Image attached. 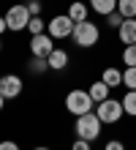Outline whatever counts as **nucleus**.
<instances>
[{
    "label": "nucleus",
    "instance_id": "nucleus-1",
    "mask_svg": "<svg viewBox=\"0 0 136 150\" xmlns=\"http://www.w3.org/2000/svg\"><path fill=\"white\" fill-rule=\"evenodd\" d=\"M101 128H104V123H101V117H98L95 112L79 115V117H76V126H74L76 137L79 139H87V142H93V139L101 137Z\"/></svg>",
    "mask_w": 136,
    "mask_h": 150
},
{
    "label": "nucleus",
    "instance_id": "nucleus-2",
    "mask_svg": "<svg viewBox=\"0 0 136 150\" xmlns=\"http://www.w3.org/2000/svg\"><path fill=\"white\" fill-rule=\"evenodd\" d=\"M71 38H74L76 47L90 49V47H95V44H98V38H101V30H98V25H95V22L85 19V22H76L74 36H71Z\"/></svg>",
    "mask_w": 136,
    "mask_h": 150
},
{
    "label": "nucleus",
    "instance_id": "nucleus-3",
    "mask_svg": "<svg viewBox=\"0 0 136 150\" xmlns=\"http://www.w3.org/2000/svg\"><path fill=\"white\" fill-rule=\"evenodd\" d=\"M93 98H90V93L87 90H71L68 96H66V109L74 115V117H79V115H87V112H93Z\"/></svg>",
    "mask_w": 136,
    "mask_h": 150
},
{
    "label": "nucleus",
    "instance_id": "nucleus-4",
    "mask_svg": "<svg viewBox=\"0 0 136 150\" xmlns=\"http://www.w3.org/2000/svg\"><path fill=\"white\" fill-rule=\"evenodd\" d=\"M74 28H76V22L68 14H57V16H52L47 22V33L52 38H71L74 36Z\"/></svg>",
    "mask_w": 136,
    "mask_h": 150
},
{
    "label": "nucleus",
    "instance_id": "nucleus-5",
    "mask_svg": "<svg viewBox=\"0 0 136 150\" xmlns=\"http://www.w3.org/2000/svg\"><path fill=\"white\" fill-rule=\"evenodd\" d=\"M95 115L101 117V123H104V126H112V123H117V120H120L123 115H125L123 101H117V98H106V101H101V104H98Z\"/></svg>",
    "mask_w": 136,
    "mask_h": 150
},
{
    "label": "nucleus",
    "instance_id": "nucleus-6",
    "mask_svg": "<svg viewBox=\"0 0 136 150\" xmlns=\"http://www.w3.org/2000/svg\"><path fill=\"white\" fill-rule=\"evenodd\" d=\"M33 19V14H30V8L27 6H11L6 11V22H8V30H27V25H30Z\"/></svg>",
    "mask_w": 136,
    "mask_h": 150
},
{
    "label": "nucleus",
    "instance_id": "nucleus-7",
    "mask_svg": "<svg viewBox=\"0 0 136 150\" xmlns=\"http://www.w3.org/2000/svg\"><path fill=\"white\" fill-rule=\"evenodd\" d=\"M30 52L33 57H49L54 52V38L49 36V33H38V36L30 38Z\"/></svg>",
    "mask_w": 136,
    "mask_h": 150
},
{
    "label": "nucleus",
    "instance_id": "nucleus-8",
    "mask_svg": "<svg viewBox=\"0 0 136 150\" xmlns=\"http://www.w3.org/2000/svg\"><path fill=\"white\" fill-rule=\"evenodd\" d=\"M22 79L16 74H8V76H0V93H3V98H16V96L22 93Z\"/></svg>",
    "mask_w": 136,
    "mask_h": 150
},
{
    "label": "nucleus",
    "instance_id": "nucleus-9",
    "mask_svg": "<svg viewBox=\"0 0 136 150\" xmlns=\"http://www.w3.org/2000/svg\"><path fill=\"white\" fill-rule=\"evenodd\" d=\"M117 30H120V41L125 47H128V44H136V16L133 19H123Z\"/></svg>",
    "mask_w": 136,
    "mask_h": 150
},
{
    "label": "nucleus",
    "instance_id": "nucleus-10",
    "mask_svg": "<svg viewBox=\"0 0 136 150\" xmlns=\"http://www.w3.org/2000/svg\"><path fill=\"white\" fill-rule=\"evenodd\" d=\"M109 90H112V87H109L106 82H104V79H98V82H93V85H90V98H93L95 104H101V101H106L109 98Z\"/></svg>",
    "mask_w": 136,
    "mask_h": 150
},
{
    "label": "nucleus",
    "instance_id": "nucleus-11",
    "mask_svg": "<svg viewBox=\"0 0 136 150\" xmlns=\"http://www.w3.org/2000/svg\"><path fill=\"white\" fill-rule=\"evenodd\" d=\"M47 60H49V68H52V71H63V68L68 66V52L54 47V52H52V55H49Z\"/></svg>",
    "mask_w": 136,
    "mask_h": 150
},
{
    "label": "nucleus",
    "instance_id": "nucleus-12",
    "mask_svg": "<svg viewBox=\"0 0 136 150\" xmlns=\"http://www.w3.org/2000/svg\"><path fill=\"white\" fill-rule=\"evenodd\" d=\"M90 8L98 16H109L112 11H117V0H90Z\"/></svg>",
    "mask_w": 136,
    "mask_h": 150
},
{
    "label": "nucleus",
    "instance_id": "nucleus-13",
    "mask_svg": "<svg viewBox=\"0 0 136 150\" xmlns=\"http://www.w3.org/2000/svg\"><path fill=\"white\" fill-rule=\"evenodd\" d=\"M66 14H68L74 22H85V19H87V6H85V3H79V0H74V3L68 6V11H66Z\"/></svg>",
    "mask_w": 136,
    "mask_h": 150
},
{
    "label": "nucleus",
    "instance_id": "nucleus-14",
    "mask_svg": "<svg viewBox=\"0 0 136 150\" xmlns=\"http://www.w3.org/2000/svg\"><path fill=\"white\" fill-rule=\"evenodd\" d=\"M101 79L109 85V87H120L123 85V74H120V68H104V74H101Z\"/></svg>",
    "mask_w": 136,
    "mask_h": 150
},
{
    "label": "nucleus",
    "instance_id": "nucleus-15",
    "mask_svg": "<svg viewBox=\"0 0 136 150\" xmlns=\"http://www.w3.org/2000/svg\"><path fill=\"white\" fill-rule=\"evenodd\" d=\"M117 11L123 19H133L136 16V0H117Z\"/></svg>",
    "mask_w": 136,
    "mask_h": 150
},
{
    "label": "nucleus",
    "instance_id": "nucleus-16",
    "mask_svg": "<svg viewBox=\"0 0 136 150\" xmlns=\"http://www.w3.org/2000/svg\"><path fill=\"white\" fill-rule=\"evenodd\" d=\"M123 109H125V115L136 117V90H125V96H123Z\"/></svg>",
    "mask_w": 136,
    "mask_h": 150
},
{
    "label": "nucleus",
    "instance_id": "nucleus-17",
    "mask_svg": "<svg viewBox=\"0 0 136 150\" xmlns=\"http://www.w3.org/2000/svg\"><path fill=\"white\" fill-rule=\"evenodd\" d=\"M123 85L128 87V90H136V66H125V71H123Z\"/></svg>",
    "mask_w": 136,
    "mask_h": 150
},
{
    "label": "nucleus",
    "instance_id": "nucleus-18",
    "mask_svg": "<svg viewBox=\"0 0 136 150\" xmlns=\"http://www.w3.org/2000/svg\"><path fill=\"white\" fill-rule=\"evenodd\" d=\"M30 71H35V74L52 71V68H49V60H47V57H33V60H30Z\"/></svg>",
    "mask_w": 136,
    "mask_h": 150
},
{
    "label": "nucleus",
    "instance_id": "nucleus-19",
    "mask_svg": "<svg viewBox=\"0 0 136 150\" xmlns=\"http://www.w3.org/2000/svg\"><path fill=\"white\" fill-rule=\"evenodd\" d=\"M123 63L125 66H136V44H128L123 49Z\"/></svg>",
    "mask_w": 136,
    "mask_h": 150
},
{
    "label": "nucleus",
    "instance_id": "nucleus-20",
    "mask_svg": "<svg viewBox=\"0 0 136 150\" xmlns=\"http://www.w3.org/2000/svg\"><path fill=\"white\" fill-rule=\"evenodd\" d=\"M44 28H47V22H44L41 16H33V19H30V25H27L30 36H38V33H44Z\"/></svg>",
    "mask_w": 136,
    "mask_h": 150
},
{
    "label": "nucleus",
    "instance_id": "nucleus-21",
    "mask_svg": "<svg viewBox=\"0 0 136 150\" xmlns=\"http://www.w3.org/2000/svg\"><path fill=\"white\" fill-rule=\"evenodd\" d=\"M120 22H123V16H120V11H112V14H109L106 16V25H109V28H120Z\"/></svg>",
    "mask_w": 136,
    "mask_h": 150
},
{
    "label": "nucleus",
    "instance_id": "nucleus-22",
    "mask_svg": "<svg viewBox=\"0 0 136 150\" xmlns=\"http://www.w3.org/2000/svg\"><path fill=\"white\" fill-rule=\"evenodd\" d=\"M71 150H90V142H87V139H74V145H71Z\"/></svg>",
    "mask_w": 136,
    "mask_h": 150
},
{
    "label": "nucleus",
    "instance_id": "nucleus-23",
    "mask_svg": "<svg viewBox=\"0 0 136 150\" xmlns=\"http://www.w3.org/2000/svg\"><path fill=\"white\" fill-rule=\"evenodd\" d=\"M104 150H125V145L120 142V139H112V142H106Z\"/></svg>",
    "mask_w": 136,
    "mask_h": 150
},
{
    "label": "nucleus",
    "instance_id": "nucleus-24",
    "mask_svg": "<svg viewBox=\"0 0 136 150\" xmlns=\"http://www.w3.org/2000/svg\"><path fill=\"white\" fill-rule=\"evenodd\" d=\"M27 8H30V14H33V16H38V14H41V3H38V0H30V3H27Z\"/></svg>",
    "mask_w": 136,
    "mask_h": 150
},
{
    "label": "nucleus",
    "instance_id": "nucleus-25",
    "mask_svg": "<svg viewBox=\"0 0 136 150\" xmlns=\"http://www.w3.org/2000/svg\"><path fill=\"white\" fill-rule=\"evenodd\" d=\"M0 150H19V145L11 142V139H6V142H0Z\"/></svg>",
    "mask_w": 136,
    "mask_h": 150
},
{
    "label": "nucleus",
    "instance_id": "nucleus-26",
    "mask_svg": "<svg viewBox=\"0 0 136 150\" xmlns=\"http://www.w3.org/2000/svg\"><path fill=\"white\" fill-rule=\"evenodd\" d=\"M6 30H8V22H6V16H0V36H3Z\"/></svg>",
    "mask_w": 136,
    "mask_h": 150
},
{
    "label": "nucleus",
    "instance_id": "nucleus-27",
    "mask_svg": "<svg viewBox=\"0 0 136 150\" xmlns=\"http://www.w3.org/2000/svg\"><path fill=\"white\" fill-rule=\"evenodd\" d=\"M3 104H6V98H3V93H0V109H3Z\"/></svg>",
    "mask_w": 136,
    "mask_h": 150
},
{
    "label": "nucleus",
    "instance_id": "nucleus-28",
    "mask_svg": "<svg viewBox=\"0 0 136 150\" xmlns=\"http://www.w3.org/2000/svg\"><path fill=\"white\" fill-rule=\"evenodd\" d=\"M33 150H49V147H33Z\"/></svg>",
    "mask_w": 136,
    "mask_h": 150
},
{
    "label": "nucleus",
    "instance_id": "nucleus-29",
    "mask_svg": "<svg viewBox=\"0 0 136 150\" xmlns=\"http://www.w3.org/2000/svg\"><path fill=\"white\" fill-rule=\"evenodd\" d=\"M0 52H3V38H0Z\"/></svg>",
    "mask_w": 136,
    "mask_h": 150
}]
</instances>
